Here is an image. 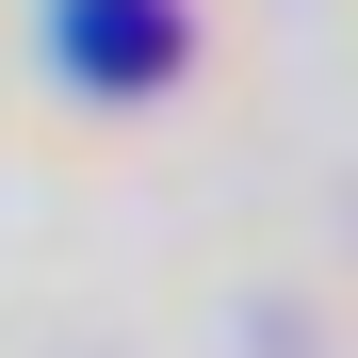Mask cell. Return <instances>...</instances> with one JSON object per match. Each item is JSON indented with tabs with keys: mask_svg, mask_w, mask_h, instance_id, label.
I'll list each match as a JSON object with an SVG mask.
<instances>
[{
	"mask_svg": "<svg viewBox=\"0 0 358 358\" xmlns=\"http://www.w3.org/2000/svg\"><path fill=\"white\" fill-rule=\"evenodd\" d=\"M66 49H82L98 82H147L163 49H179V17H163V0H66Z\"/></svg>",
	"mask_w": 358,
	"mask_h": 358,
	"instance_id": "6da1fadb",
	"label": "cell"
}]
</instances>
